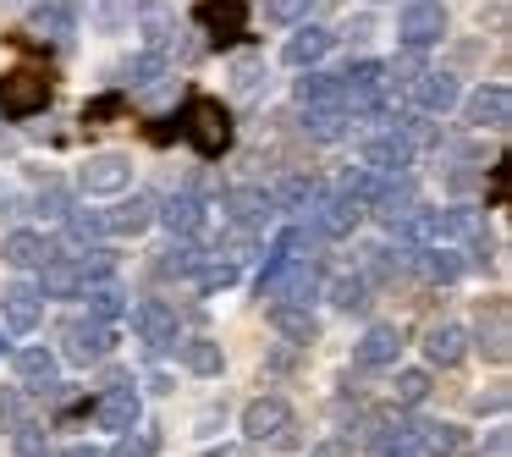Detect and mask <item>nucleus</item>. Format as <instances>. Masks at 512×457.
<instances>
[{
    "mask_svg": "<svg viewBox=\"0 0 512 457\" xmlns=\"http://www.w3.org/2000/svg\"><path fill=\"white\" fill-rule=\"evenodd\" d=\"M177 138H188V144L199 149V160H221L237 138V122L215 94H188L182 111H177Z\"/></svg>",
    "mask_w": 512,
    "mask_h": 457,
    "instance_id": "nucleus-1",
    "label": "nucleus"
},
{
    "mask_svg": "<svg viewBox=\"0 0 512 457\" xmlns=\"http://www.w3.org/2000/svg\"><path fill=\"white\" fill-rule=\"evenodd\" d=\"M50 100H56V83H50V72H39V67H12L6 78H0V116H12V122L39 116Z\"/></svg>",
    "mask_w": 512,
    "mask_h": 457,
    "instance_id": "nucleus-2",
    "label": "nucleus"
},
{
    "mask_svg": "<svg viewBox=\"0 0 512 457\" xmlns=\"http://www.w3.org/2000/svg\"><path fill=\"white\" fill-rule=\"evenodd\" d=\"M342 89V111L347 116H380L386 111V61H353L347 72H336Z\"/></svg>",
    "mask_w": 512,
    "mask_h": 457,
    "instance_id": "nucleus-3",
    "label": "nucleus"
},
{
    "mask_svg": "<svg viewBox=\"0 0 512 457\" xmlns=\"http://www.w3.org/2000/svg\"><path fill=\"white\" fill-rule=\"evenodd\" d=\"M413 155H419V144L408 138V127H402V122H375V127H364V166L397 177V171L413 166Z\"/></svg>",
    "mask_w": 512,
    "mask_h": 457,
    "instance_id": "nucleus-4",
    "label": "nucleus"
},
{
    "mask_svg": "<svg viewBox=\"0 0 512 457\" xmlns=\"http://www.w3.org/2000/svg\"><path fill=\"white\" fill-rule=\"evenodd\" d=\"M111 342H116V331L100 314H72V320L61 325V358H67V364H100V358L111 353Z\"/></svg>",
    "mask_w": 512,
    "mask_h": 457,
    "instance_id": "nucleus-5",
    "label": "nucleus"
},
{
    "mask_svg": "<svg viewBox=\"0 0 512 457\" xmlns=\"http://www.w3.org/2000/svg\"><path fill=\"white\" fill-rule=\"evenodd\" d=\"M397 39H402V50H430V45H441L446 39V6L441 0H408L402 6V17H397Z\"/></svg>",
    "mask_w": 512,
    "mask_h": 457,
    "instance_id": "nucleus-6",
    "label": "nucleus"
},
{
    "mask_svg": "<svg viewBox=\"0 0 512 457\" xmlns=\"http://www.w3.org/2000/svg\"><path fill=\"white\" fill-rule=\"evenodd\" d=\"M193 28L210 45H237L248 34V0H199L193 6Z\"/></svg>",
    "mask_w": 512,
    "mask_h": 457,
    "instance_id": "nucleus-7",
    "label": "nucleus"
},
{
    "mask_svg": "<svg viewBox=\"0 0 512 457\" xmlns=\"http://www.w3.org/2000/svg\"><path fill=\"white\" fill-rule=\"evenodd\" d=\"M309 221H314V237H325V243H336V237H353V226L364 221V204L353 199V193H314L309 204Z\"/></svg>",
    "mask_w": 512,
    "mask_h": 457,
    "instance_id": "nucleus-8",
    "label": "nucleus"
},
{
    "mask_svg": "<svg viewBox=\"0 0 512 457\" xmlns=\"http://www.w3.org/2000/svg\"><path fill=\"white\" fill-rule=\"evenodd\" d=\"M78 188L94 193V199H111V193H127L133 188V160L116 155V149H105V155H89L78 166Z\"/></svg>",
    "mask_w": 512,
    "mask_h": 457,
    "instance_id": "nucleus-9",
    "label": "nucleus"
},
{
    "mask_svg": "<svg viewBox=\"0 0 512 457\" xmlns=\"http://www.w3.org/2000/svg\"><path fill=\"white\" fill-rule=\"evenodd\" d=\"M463 116H468V127H474V133H507V122H512L507 83H479V89L463 100Z\"/></svg>",
    "mask_w": 512,
    "mask_h": 457,
    "instance_id": "nucleus-10",
    "label": "nucleus"
},
{
    "mask_svg": "<svg viewBox=\"0 0 512 457\" xmlns=\"http://www.w3.org/2000/svg\"><path fill=\"white\" fill-rule=\"evenodd\" d=\"M402 100H408L419 116H446L457 100H463V89H457L452 72H419V78L402 89Z\"/></svg>",
    "mask_w": 512,
    "mask_h": 457,
    "instance_id": "nucleus-11",
    "label": "nucleus"
},
{
    "mask_svg": "<svg viewBox=\"0 0 512 457\" xmlns=\"http://www.w3.org/2000/svg\"><path fill=\"white\" fill-rule=\"evenodd\" d=\"M94 419L105 424V430H138V419H144V397H138V386L133 380H116L111 391H105L100 402H94Z\"/></svg>",
    "mask_w": 512,
    "mask_h": 457,
    "instance_id": "nucleus-12",
    "label": "nucleus"
},
{
    "mask_svg": "<svg viewBox=\"0 0 512 457\" xmlns=\"http://www.w3.org/2000/svg\"><path fill=\"white\" fill-rule=\"evenodd\" d=\"M364 441H369V457H424L413 424L408 419H391V413L364 424Z\"/></svg>",
    "mask_w": 512,
    "mask_h": 457,
    "instance_id": "nucleus-13",
    "label": "nucleus"
},
{
    "mask_svg": "<svg viewBox=\"0 0 512 457\" xmlns=\"http://www.w3.org/2000/svg\"><path fill=\"white\" fill-rule=\"evenodd\" d=\"M133 331L144 336L149 353H166V347H177V309L160 303V298H144L133 309Z\"/></svg>",
    "mask_w": 512,
    "mask_h": 457,
    "instance_id": "nucleus-14",
    "label": "nucleus"
},
{
    "mask_svg": "<svg viewBox=\"0 0 512 457\" xmlns=\"http://www.w3.org/2000/svg\"><path fill=\"white\" fill-rule=\"evenodd\" d=\"M78 12H83V0H39L34 12H28V34L67 45V39L78 34Z\"/></svg>",
    "mask_w": 512,
    "mask_h": 457,
    "instance_id": "nucleus-15",
    "label": "nucleus"
},
{
    "mask_svg": "<svg viewBox=\"0 0 512 457\" xmlns=\"http://www.w3.org/2000/svg\"><path fill=\"white\" fill-rule=\"evenodd\" d=\"M226 215H232L237 232H265L276 221V199H270V188H232L226 193Z\"/></svg>",
    "mask_w": 512,
    "mask_h": 457,
    "instance_id": "nucleus-16",
    "label": "nucleus"
},
{
    "mask_svg": "<svg viewBox=\"0 0 512 457\" xmlns=\"http://www.w3.org/2000/svg\"><path fill=\"white\" fill-rule=\"evenodd\" d=\"M292 424V408H287V397H254L243 408V435H248V446H259V441H276L281 430Z\"/></svg>",
    "mask_w": 512,
    "mask_h": 457,
    "instance_id": "nucleus-17",
    "label": "nucleus"
},
{
    "mask_svg": "<svg viewBox=\"0 0 512 457\" xmlns=\"http://www.w3.org/2000/svg\"><path fill=\"white\" fill-rule=\"evenodd\" d=\"M0 320L12 325L17 336H28L39 320H45V298H39V287H28V281H12V287L0 292Z\"/></svg>",
    "mask_w": 512,
    "mask_h": 457,
    "instance_id": "nucleus-18",
    "label": "nucleus"
},
{
    "mask_svg": "<svg viewBox=\"0 0 512 457\" xmlns=\"http://www.w3.org/2000/svg\"><path fill=\"white\" fill-rule=\"evenodd\" d=\"M463 353H468V331H463L457 320L424 325V358H430V364L452 369V364H463Z\"/></svg>",
    "mask_w": 512,
    "mask_h": 457,
    "instance_id": "nucleus-19",
    "label": "nucleus"
},
{
    "mask_svg": "<svg viewBox=\"0 0 512 457\" xmlns=\"http://www.w3.org/2000/svg\"><path fill=\"white\" fill-rule=\"evenodd\" d=\"M78 292H83V265H78V254H72V259L50 254L45 265H39V298H78Z\"/></svg>",
    "mask_w": 512,
    "mask_h": 457,
    "instance_id": "nucleus-20",
    "label": "nucleus"
},
{
    "mask_svg": "<svg viewBox=\"0 0 512 457\" xmlns=\"http://www.w3.org/2000/svg\"><path fill=\"white\" fill-rule=\"evenodd\" d=\"M413 435H419L424 457H463L468 452V430H457V424H446V419H419Z\"/></svg>",
    "mask_w": 512,
    "mask_h": 457,
    "instance_id": "nucleus-21",
    "label": "nucleus"
},
{
    "mask_svg": "<svg viewBox=\"0 0 512 457\" xmlns=\"http://www.w3.org/2000/svg\"><path fill=\"white\" fill-rule=\"evenodd\" d=\"M397 353H402L397 325H369L364 342L353 347V364H358V369H386V364H397Z\"/></svg>",
    "mask_w": 512,
    "mask_h": 457,
    "instance_id": "nucleus-22",
    "label": "nucleus"
},
{
    "mask_svg": "<svg viewBox=\"0 0 512 457\" xmlns=\"http://www.w3.org/2000/svg\"><path fill=\"white\" fill-rule=\"evenodd\" d=\"M331 45H336V34H331V28L303 23L298 34L287 39V50H281V56H287V67H314V61H325V56H331Z\"/></svg>",
    "mask_w": 512,
    "mask_h": 457,
    "instance_id": "nucleus-23",
    "label": "nucleus"
},
{
    "mask_svg": "<svg viewBox=\"0 0 512 457\" xmlns=\"http://www.w3.org/2000/svg\"><path fill=\"white\" fill-rule=\"evenodd\" d=\"M155 221H166L171 237H199L210 215H204V199H199V193H177L166 210H155Z\"/></svg>",
    "mask_w": 512,
    "mask_h": 457,
    "instance_id": "nucleus-24",
    "label": "nucleus"
},
{
    "mask_svg": "<svg viewBox=\"0 0 512 457\" xmlns=\"http://www.w3.org/2000/svg\"><path fill=\"white\" fill-rule=\"evenodd\" d=\"M149 226H155V199H149V193H133V199H122L105 215V232H116V237H138V232H149Z\"/></svg>",
    "mask_w": 512,
    "mask_h": 457,
    "instance_id": "nucleus-25",
    "label": "nucleus"
},
{
    "mask_svg": "<svg viewBox=\"0 0 512 457\" xmlns=\"http://www.w3.org/2000/svg\"><path fill=\"white\" fill-rule=\"evenodd\" d=\"M50 254H56V248H50L45 232H12L6 243H0V259H6L12 270H39Z\"/></svg>",
    "mask_w": 512,
    "mask_h": 457,
    "instance_id": "nucleus-26",
    "label": "nucleus"
},
{
    "mask_svg": "<svg viewBox=\"0 0 512 457\" xmlns=\"http://www.w3.org/2000/svg\"><path fill=\"white\" fill-rule=\"evenodd\" d=\"M479 353L490 358V364H507L512 353V331H507V303H490V314H479Z\"/></svg>",
    "mask_w": 512,
    "mask_h": 457,
    "instance_id": "nucleus-27",
    "label": "nucleus"
},
{
    "mask_svg": "<svg viewBox=\"0 0 512 457\" xmlns=\"http://www.w3.org/2000/svg\"><path fill=\"white\" fill-rule=\"evenodd\" d=\"M303 133H309L314 144H342V138L353 133V116H347L342 105H309V116H303Z\"/></svg>",
    "mask_w": 512,
    "mask_h": 457,
    "instance_id": "nucleus-28",
    "label": "nucleus"
},
{
    "mask_svg": "<svg viewBox=\"0 0 512 457\" xmlns=\"http://www.w3.org/2000/svg\"><path fill=\"white\" fill-rule=\"evenodd\" d=\"M270 325H276V331L287 336L292 347H309L314 336H320L314 314H309V309H298V303H270Z\"/></svg>",
    "mask_w": 512,
    "mask_h": 457,
    "instance_id": "nucleus-29",
    "label": "nucleus"
},
{
    "mask_svg": "<svg viewBox=\"0 0 512 457\" xmlns=\"http://www.w3.org/2000/svg\"><path fill=\"white\" fill-rule=\"evenodd\" d=\"M17 380L28 391H56V353L50 347H23L17 353Z\"/></svg>",
    "mask_w": 512,
    "mask_h": 457,
    "instance_id": "nucleus-30",
    "label": "nucleus"
},
{
    "mask_svg": "<svg viewBox=\"0 0 512 457\" xmlns=\"http://www.w3.org/2000/svg\"><path fill=\"white\" fill-rule=\"evenodd\" d=\"M78 298H89V314H100V320H116V314H127V292H122V281H116V276L83 281Z\"/></svg>",
    "mask_w": 512,
    "mask_h": 457,
    "instance_id": "nucleus-31",
    "label": "nucleus"
},
{
    "mask_svg": "<svg viewBox=\"0 0 512 457\" xmlns=\"http://www.w3.org/2000/svg\"><path fill=\"white\" fill-rule=\"evenodd\" d=\"M265 83H270V67H265V56H259V50H248V56L232 61V94H237V100H259V94H265Z\"/></svg>",
    "mask_w": 512,
    "mask_h": 457,
    "instance_id": "nucleus-32",
    "label": "nucleus"
},
{
    "mask_svg": "<svg viewBox=\"0 0 512 457\" xmlns=\"http://www.w3.org/2000/svg\"><path fill=\"white\" fill-rule=\"evenodd\" d=\"M408 265L419 270L424 281H457V276H463V259H457L452 248H413Z\"/></svg>",
    "mask_w": 512,
    "mask_h": 457,
    "instance_id": "nucleus-33",
    "label": "nucleus"
},
{
    "mask_svg": "<svg viewBox=\"0 0 512 457\" xmlns=\"http://www.w3.org/2000/svg\"><path fill=\"white\" fill-rule=\"evenodd\" d=\"M314 193H320V182L303 177V171H292L287 182H276V188H270V199H276V210H309Z\"/></svg>",
    "mask_w": 512,
    "mask_h": 457,
    "instance_id": "nucleus-34",
    "label": "nucleus"
},
{
    "mask_svg": "<svg viewBox=\"0 0 512 457\" xmlns=\"http://www.w3.org/2000/svg\"><path fill=\"white\" fill-rule=\"evenodd\" d=\"M331 303L342 314H364L369 309V276H336L331 281Z\"/></svg>",
    "mask_w": 512,
    "mask_h": 457,
    "instance_id": "nucleus-35",
    "label": "nucleus"
},
{
    "mask_svg": "<svg viewBox=\"0 0 512 457\" xmlns=\"http://www.w3.org/2000/svg\"><path fill=\"white\" fill-rule=\"evenodd\" d=\"M166 78V56H155V50H144V56H133L122 67V83L127 89H155V83Z\"/></svg>",
    "mask_w": 512,
    "mask_h": 457,
    "instance_id": "nucleus-36",
    "label": "nucleus"
},
{
    "mask_svg": "<svg viewBox=\"0 0 512 457\" xmlns=\"http://www.w3.org/2000/svg\"><path fill=\"white\" fill-rule=\"evenodd\" d=\"M182 364H188L193 375H221V342H210V336L182 342Z\"/></svg>",
    "mask_w": 512,
    "mask_h": 457,
    "instance_id": "nucleus-37",
    "label": "nucleus"
},
{
    "mask_svg": "<svg viewBox=\"0 0 512 457\" xmlns=\"http://www.w3.org/2000/svg\"><path fill=\"white\" fill-rule=\"evenodd\" d=\"M298 105L309 111V105H342V89H336L331 72H309V78H298Z\"/></svg>",
    "mask_w": 512,
    "mask_h": 457,
    "instance_id": "nucleus-38",
    "label": "nucleus"
},
{
    "mask_svg": "<svg viewBox=\"0 0 512 457\" xmlns=\"http://www.w3.org/2000/svg\"><path fill=\"white\" fill-rule=\"evenodd\" d=\"M380 182H386V171H375V166H364V160H358V166H347L342 171V193H353L358 204H369L380 193Z\"/></svg>",
    "mask_w": 512,
    "mask_h": 457,
    "instance_id": "nucleus-39",
    "label": "nucleus"
},
{
    "mask_svg": "<svg viewBox=\"0 0 512 457\" xmlns=\"http://www.w3.org/2000/svg\"><path fill=\"white\" fill-rule=\"evenodd\" d=\"M61 221H67V237H72V243H83V248L105 237V210H67Z\"/></svg>",
    "mask_w": 512,
    "mask_h": 457,
    "instance_id": "nucleus-40",
    "label": "nucleus"
},
{
    "mask_svg": "<svg viewBox=\"0 0 512 457\" xmlns=\"http://www.w3.org/2000/svg\"><path fill=\"white\" fill-rule=\"evenodd\" d=\"M424 397H430V369H402L397 386H391V402L397 408H419Z\"/></svg>",
    "mask_w": 512,
    "mask_h": 457,
    "instance_id": "nucleus-41",
    "label": "nucleus"
},
{
    "mask_svg": "<svg viewBox=\"0 0 512 457\" xmlns=\"http://www.w3.org/2000/svg\"><path fill=\"white\" fill-rule=\"evenodd\" d=\"M133 17H138V0H100V6H94V23H100L105 34L133 28Z\"/></svg>",
    "mask_w": 512,
    "mask_h": 457,
    "instance_id": "nucleus-42",
    "label": "nucleus"
},
{
    "mask_svg": "<svg viewBox=\"0 0 512 457\" xmlns=\"http://www.w3.org/2000/svg\"><path fill=\"white\" fill-rule=\"evenodd\" d=\"M12 457H45V424H17L12 430Z\"/></svg>",
    "mask_w": 512,
    "mask_h": 457,
    "instance_id": "nucleus-43",
    "label": "nucleus"
},
{
    "mask_svg": "<svg viewBox=\"0 0 512 457\" xmlns=\"http://www.w3.org/2000/svg\"><path fill=\"white\" fill-rule=\"evenodd\" d=\"M160 452V430H122V446H116V457H155Z\"/></svg>",
    "mask_w": 512,
    "mask_h": 457,
    "instance_id": "nucleus-44",
    "label": "nucleus"
},
{
    "mask_svg": "<svg viewBox=\"0 0 512 457\" xmlns=\"http://www.w3.org/2000/svg\"><path fill=\"white\" fill-rule=\"evenodd\" d=\"M309 12H314V0H265L270 23H303Z\"/></svg>",
    "mask_w": 512,
    "mask_h": 457,
    "instance_id": "nucleus-45",
    "label": "nucleus"
},
{
    "mask_svg": "<svg viewBox=\"0 0 512 457\" xmlns=\"http://www.w3.org/2000/svg\"><path fill=\"white\" fill-rule=\"evenodd\" d=\"M116 111H122V94H100V100L83 105V122H105V116H116Z\"/></svg>",
    "mask_w": 512,
    "mask_h": 457,
    "instance_id": "nucleus-46",
    "label": "nucleus"
},
{
    "mask_svg": "<svg viewBox=\"0 0 512 457\" xmlns=\"http://www.w3.org/2000/svg\"><path fill=\"white\" fill-rule=\"evenodd\" d=\"M474 408H479V413H501V408H507V391H490V397L479 391V397H474Z\"/></svg>",
    "mask_w": 512,
    "mask_h": 457,
    "instance_id": "nucleus-47",
    "label": "nucleus"
},
{
    "mask_svg": "<svg viewBox=\"0 0 512 457\" xmlns=\"http://www.w3.org/2000/svg\"><path fill=\"white\" fill-rule=\"evenodd\" d=\"M507 446H512V435H507V430H490V446H485V457H507Z\"/></svg>",
    "mask_w": 512,
    "mask_h": 457,
    "instance_id": "nucleus-48",
    "label": "nucleus"
},
{
    "mask_svg": "<svg viewBox=\"0 0 512 457\" xmlns=\"http://www.w3.org/2000/svg\"><path fill=\"white\" fill-rule=\"evenodd\" d=\"M0 215H6V221H17V215H23V199H17V193H12V188L0 193Z\"/></svg>",
    "mask_w": 512,
    "mask_h": 457,
    "instance_id": "nucleus-49",
    "label": "nucleus"
},
{
    "mask_svg": "<svg viewBox=\"0 0 512 457\" xmlns=\"http://www.w3.org/2000/svg\"><path fill=\"white\" fill-rule=\"evenodd\" d=\"M309 457H353V446H347V441H325V446H314Z\"/></svg>",
    "mask_w": 512,
    "mask_h": 457,
    "instance_id": "nucleus-50",
    "label": "nucleus"
},
{
    "mask_svg": "<svg viewBox=\"0 0 512 457\" xmlns=\"http://www.w3.org/2000/svg\"><path fill=\"white\" fill-rule=\"evenodd\" d=\"M61 457H105V452H100V446H67Z\"/></svg>",
    "mask_w": 512,
    "mask_h": 457,
    "instance_id": "nucleus-51",
    "label": "nucleus"
},
{
    "mask_svg": "<svg viewBox=\"0 0 512 457\" xmlns=\"http://www.w3.org/2000/svg\"><path fill=\"white\" fill-rule=\"evenodd\" d=\"M204 457H248V446H221V452H204Z\"/></svg>",
    "mask_w": 512,
    "mask_h": 457,
    "instance_id": "nucleus-52",
    "label": "nucleus"
},
{
    "mask_svg": "<svg viewBox=\"0 0 512 457\" xmlns=\"http://www.w3.org/2000/svg\"><path fill=\"white\" fill-rule=\"evenodd\" d=\"M0 6H17V0H0Z\"/></svg>",
    "mask_w": 512,
    "mask_h": 457,
    "instance_id": "nucleus-53",
    "label": "nucleus"
},
{
    "mask_svg": "<svg viewBox=\"0 0 512 457\" xmlns=\"http://www.w3.org/2000/svg\"><path fill=\"white\" fill-rule=\"evenodd\" d=\"M0 353H6V342H0Z\"/></svg>",
    "mask_w": 512,
    "mask_h": 457,
    "instance_id": "nucleus-54",
    "label": "nucleus"
}]
</instances>
